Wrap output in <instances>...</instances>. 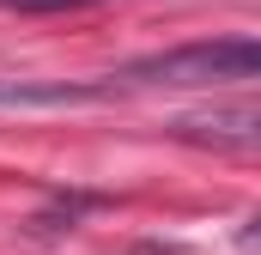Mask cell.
Returning a JSON list of instances; mask_svg holds the SVG:
<instances>
[{"label": "cell", "mask_w": 261, "mask_h": 255, "mask_svg": "<svg viewBox=\"0 0 261 255\" xmlns=\"http://www.w3.org/2000/svg\"><path fill=\"white\" fill-rule=\"evenodd\" d=\"M140 85H225V79H261V37H219V43H182L164 55L128 67Z\"/></svg>", "instance_id": "1"}, {"label": "cell", "mask_w": 261, "mask_h": 255, "mask_svg": "<svg viewBox=\"0 0 261 255\" xmlns=\"http://www.w3.org/2000/svg\"><path fill=\"white\" fill-rule=\"evenodd\" d=\"M103 104V85H67V79H0V110H73Z\"/></svg>", "instance_id": "2"}, {"label": "cell", "mask_w": 261, "mask_h": 255, "mask_svg": "<svg viewBox=\"0 0 261 255\" xmlns=\"http://www.w3.org/2000/svg\"><path fill=\"white\" fill-rule=\"evenodd\" d=\"M182 134L189 140H206V146H237V152H261V110H200V116H182Z\"/></svg>", "instance_id": "3"}, {"label": "cell", "mask_w": 261, "mask_h": 255, "mask_svg": "<svg viewBox=\"0 0 261 255\" xmlns=\"http://www.w3.org/2000/svg\"><path fill=\"white\" fill-rule=\"evenodd\" d=\"M6 12H73V6H97V0H0Z\"/></svg>", "instance_id": "4"}, {"label": "cell", "mask_w": 261, "mask_h": 255, "mask_svg": "<svg viewBox=\"0 0 261 255\" xmlns=\"http://www.w3.org/2000/svg\"><path fill=\"white\" fill-rule=\"evenodd\" d=\"M243 243H261V213L249 219V231H243Z\"/></svg>", "instance_id": "5"}]
</instances>
